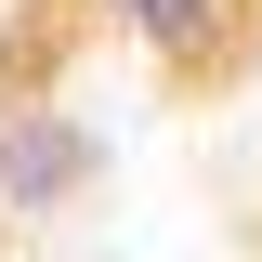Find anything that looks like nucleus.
Masks as SVG:
<instances>
[{
    "instance_id": "nucleus-1",
    "label": "nucleus",
    "mask_w": 262,
    "mask_h": 262,
    "mask_svg": "<svg viewBox=\"0 0 262 262\" xmlns=\"http://www.w3.org/2000/svg\"><path fill=\"white\" fill-rule=\"evenodd\" d=\"M92 170H105V131L79 118V105H53V92H0V223H13V236L53 223V210H79Z\"/></svg>"
},
{
    "instance_id": "nucleus-2",
    "label": "nucleus",
    "mask_w": 262,
    "mask_h": 262,
    "mask_svg": "<svg viewBox=\"0 0 262 262\" xmlns=\"http://www.w3.org/2000/svg\"><path fill=\"white\" fill-rule=\"evenodd\" d=\"M92 13H105L144 66H170V79H223L262 0H92Z\"/></svg>"
}]
</instances>
